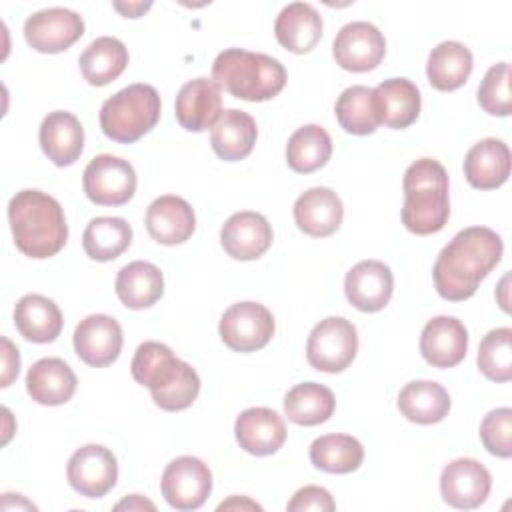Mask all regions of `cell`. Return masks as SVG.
Here are the masks:
<instances>
[{"instance_id": "cell-18", "label": "cell", "mask_w": 512, "mask_h": 512, "mask_svg": "<svg viewBox=\"0 0 512 512\" xmlns=\"http://www.w3.org/2000/svg\"><path fill=\"white\" fill-rule=\"evenodd\" d=\"M270 222L252 210L232 214L220 230V242L224 252L234 260H256L272 244Z\"/></svg>"}, {"instance_id": "cell-15", "label": "cell", "mask_w": 512, "mask_h": 512, "mask_svg": "<svg viewBox=\"0 0 512 512\" xmlns=\"http://www.w3.org/2000/svg\"><path fill=\"white\" fill-rule=\"evenodd\" d=\"M122 326L108 314H90L74 330L76 356L94 368L116 362L122 350Z\"/></svg>"}, {"instance_id": "cell-33", "label": "cell", "mask_w": 512, "mask_h": 512, "mask_svg": "<svg viewBox=\"0 0 512 512\" xmlns=\"http://www.w3.org/2000/svg\"><path fill=\"white\" fill-rule=\"evenodd\" d=\"M78 64L88 84L106 86L128 66V50L118 38L100 36L84 48Z\"/></svg>"}, {"instance_id": "cell-11", "label": "cell", "mask_w": 512, "mask_h": 512, "mask_svg": "<svg viewBox=\"0 0 512 512\" xmlns=\"http://www.w3.org/2000/svg\"><path fill=\"white\" fill-rule=\"evenodd\" d=\"M84 34V20L70 8H44L24 22V38L28 46L42 54H58L68 50Z\"/></svg>"}, {"instance_id": "cell-5", "label": "cell", "mask_w": 512, "mask_h": 512, "mask_svg": "<svg viewBox=\"0 0 512 512\" xmlns=\"http://www.w3.org/2000/svg\"><path fill=\"white\" fill-rule=\"evenodd\" d=\"M214 82L234 98L264 102L280 94L286 84V68L280 60L244 48H226L212 64Z\"/></svg>"}, {"instance_id": "cell-41", "label": "cell", "mask_w": 512, "mask_h": 512, "mask_svg": "<svg viewBox=\"0 0 512 512\" xmlns=\"http://www.w3.org/2000/svg\"><path fill=\"white\" fill-rule=\"evenodd\" d=\"M480 440L492 456H512V410L508 406L496 408L484 416L480 422Z\"/></svg>"}, {"instance_id": "cell-31", "label": "cell", "mask_w": 512, "mask_h": 512, "mask_svg": "<svg viewBox=\"0 0 512 512\" xmlns=\"http://www.w3.org/2000/svg\"><path fill=\"white\" fill-rule=\"evenodd\" d=\"M398 410L414 424H436L450 412V394L434 380H412L398 394Z\"/></svg>"}, {"instance_id": "cell-29", "label": "cell", "mask_w": 512, "mask_h": 512, "mask_svg": "<svg viewBox=\"0 0 512 512\" xmlns=\"http://www.w3.org/2000/svg\"><path fill=\"white\" fill-rule=\"evenodd\" d=\"M62 322V312L56 302L42 294H26L16 302L14 324L28 342H54L62 332Z\"/></svg>"}, {"instance_id": "cell-17", "label": "cell", "mask_w": 512, "mask_h": 512, "mask_svg": "<svg viewBox=\"0 0 512 512\" xmlns=\"http://www.w3.org/2000/svg\"><path fill=\"white\" fill-rule=\"evenodd\" d=\"M178 124L188 132H204L216 124L222 114L220 86L210 78L188 80L174 104Z\"/></svg>"}, {"instance_id": "cell-40", "label": "cell", "mask_w": 512, "mask_h": 512, "mask_svg": "<svg viewBox=\"0 0 512 512\" xmlns=\"http://www.w3.org/2000/svg\"><path fill=\"white\" fill-rule=\"evenodd\" d=\"M478 104L492 116H508L512 112L508 62H498L488 68L478 86Z\"/></svg>"}, {"instance_id": "cell-26", "label": "cell", "mask_w": 512, "mask_h": 512, "mask_svg": "<svg viewBox=\"0 0 512 512\" xmlns=\"http://www.w3.org/2000/svg\"><path fill=\"white\" fill-rule=\"evenodd\" d=\"M76 374L62 358H40L26 374L30 398L42 406L66 404L76 392Z\"/></svg>"}, {"instance_id": "cell-25", "label": "cell", "mask_w": 512, "mask_h": 512, "mask_svg": "<svg viewBox=\"0 0 512 512\" xmlns=\"http://www.w3.org/2000/svg\"><path fill=\"white\" fill-rule=\"evenodd\" d=\"M274 34L282 48L294 54L310 52L322 38V16L308 2L284 6L274 22Z\"/></svg>"}, {"instance_id": "cell-23", "label": "cell", "mask_w": 512, "mask_h": 512, "mask_svg": "<svg viewBox=\"0 0 512 512\" xmlns=\"http://www.w3.org/2000/svg\"><path fill=\"white\" fill-rule=\"evenodd\" d=\"M38 140L42 152L56 166L74 164L84 150V128L72 112L56 110L44 116Z\"/></svg>"}, {"instance_id": "cell-2", "label": "cell", "mask_w": 512, "mask_h": 512, "mask_svg": "<svg viewBox=\"0 0 512 512\" xmlns=\"http://www.w3.org/2000/svg\"><path fill=\"white\" fill-rule=\"evenodd\" d=\"M8 222L16 248L36 260L58 254L68 240L60 202L40 190L16 192L8 202Z\"/></svg>"}, {"instance_id": "cell-6", "label": "cell", "mask_w": 512, "mask_h": 512, "mask_svg": "<svg viewBox=\"0 0 512 512\" xmlns=\"http://www.w3.org/2000/svg\"><path fill=\"white\" fill-rule=\"evenodd\" d=\"M160 94L154 86L136 82L104 100L100 108L102 132L120 144H132L160 120Z\"/></svg>"}, {"instance_id": "cell-38", "label": "cell", "mask_w": 512, "mask_h": 512, "mask_svg": "<svg viewBox=\"0 0 512 512\" xmlns=\"http://www.w3.org/2000/svg\"><path fill=\"white\" fill-rule=\"evenodd\" d=\"M364 460L362 444L350 434H324L310 444V462L328 474H348Z\"/></svg>"}, {"instance_id": "cell-8", "label": "cell", "mask_w": 512, "mask_h": 512, "mask_svg": "<svg viewBox=\"0 0 512 512\" xmlns=\"http://www.w3.org/2000/svg\"><path fill=\"white\" fill-rule=\"evenodd\" d=\"M84 194L98 206H122L136 192L134 166L112 154L94 156L82 174Z\"/></svg>"}, {"instance_id": "cell-37", "label": "cell", "mask_w": 512, "mask_h": 512, "mask_svg": "<svg viewBox=\"0 0 512 512\" xmlns=\"http://www.w3.org/2000/svg\"><path fill=\"white\" fill-rule=\"evenodd\" d=\"M334 114L340 128L346 130L348 134H356V136L372 134L380 124L374 88H368L362 84L346 88L336 100Z\"/></svg>"}, {"instance_id": "cell-21", "label": "cell", "mask_w": 512, "mask_h": 512, "mask_svg": "<svg viewBox=\"0 0 512 512\" xmlns=\"http://www.w3.org/2000/svg\"><path fill=\"white\" fill-rule=\"evenodd\" d=\"M342 218V200L326 186L308 188L294 202V222L308 236L324 238L334 234L340 228Z\"/></svg>"}, {"instance_id": "cell-22", "label": "cell", "mask_w": 512, "mask_h": 512, "mask_svg": "<svg viewBox=\"0 0 512 512\" xmlns=\"http://www.w3.org/2000/svg\"><path fill=\"white\" fill-rule=\"evenodd\" d=\"M148 234L164 246L186 242L196 230V216L192 206L174 194L156 198L146 210Z\"/></svg>"}, {"instance_id": "cell-4", "label": "cell", "mask_w": 512, "mask_h": 512, "mask_svg": "<svg viewBox=\"0 0 512 512\" xmlns=\"http://www.w3.org/2000/svg\"><path fill=\"white\" fill-rule=\"evenodd\" d=\"M402 224L418 236L440 232L450 216L448 172L434 158L412 162L402 178Z\"/></svg>"}, {"instance_id": "cell-45", "label": "cell", "mask_w": 512, "mask_h": 512, "mask_svg": "<svg viewBox=\"0 0 512 512\" xmlns=\"http://www.w3.org/2000/svg\"><path fill=\"white\" fill-rule=\"evenodd\" d=\"M152 4L150 2H128V4H122V2H114V8L118 12H122L126 18H138L142 16Z\"/></svg>"}, {"instance_id": "cell-47", "label": "cell", "mask_w": 512, "mask_h": 512, "mask_svg": "<svg viewBox=\"0 0 512 512\" xmlns=\"http://www.w3.org/2000/svg\"><path fill=\"white\" fill-rule=\"evenodd\" d=\"M506 284H508V274L502 278V282H500V290H502V296H500V306H502V310L504 312H508L510 308H508V302L504 300V292H506Z\"/></svg>"}, {"instance_id": "cell-35", "label": "cell", "mask_w": 512, "mask_h": 512, "mask_svg": "<svg viewBox=\"0 0 512 512\" xmlns=\"http://www.w3.org/2000/svg\"><path fill=\"white\" fill-rule=\"evenodd\" d=\"M132 242V226L118 216H98L88 222L82 234V248L88 258L108 262L118 258Z\"/></svg>"}, {"instance_id": "cell-28", "label": "cell", "mask_w": 512, "mask_h": 512, "mask_svg": "<svg viewBox=\"0 0 512 512\" xmlns=\"http://www.w3.org/2000/svg\"><path fill=\"white\" fill-rule=\"evenodd\" d=\"M256 136L258 128L254 118L244 110L228 108L222 110L220 118L212 126L210 144L218 158L226 162H236L252 152Z\"/></svg>"}, {"instance_id": "cell-34", "label": "cell", "mask_w": 512, "mask_h": 512, "mask_svg": "<svg viewBox=\"0 0 512 512\" xmlns=\"http://www.w3.org/2000/svg\"><path fill=\"white\" fill-rule=\"evenodd\" d=\"M336 398L332 390L318 382H302L284 396V414L298 426H318L334 414Z\"/></svg>"}, {"instance_id": "cell-19", "label": "cell", "mask_w": 512, "mask_h": 512, "mask_svg": "<svg viewBox=\"0 0 512 512\" xmlns=\"http://www.w3.org/2000/svg\"><path fill=\"white\" fill-rule=\"evenodd\" d=\"M468 352V330L454 316H434L420 336V354L434 368H452Z\"/></svg>"}, {"instance_id": "cell-27", "label": "cell", "mask_w": 512, "mask_h": 512, "mask_svg": "<svg viewBox=\"0 0 512 512\" xmlns=\"http://www.w3.org/2000/svg\"><path fill=\"white\" fill-rule=\"evenodd\" d=\"M380 124L402 130L416 122L420 114V90L408 78H388L374 88Z\"/></svg>"}, {"instance_id": "cell-7", "label": "cell", "mask_w": 512, "mask_h": 512, "mask_svg": "<svg viewBox=\"0 0 512 512\" xmlns=\"http://www.w3.org/2000/svg\"><path fill=\"white\" fill-rule=\"evenodd\" d=\"M358 352L356 326L342 316L320 320L306 342L308 364L318 372L336 374L346 370Z\"/></svg>"}, {"instance_id": "cell-20", "label": "cell", "mask_w": 512, "mask_h": 512, "mask_svg": "<svg viewBox=\"0 0 512 512\" xmlns=\"http://www.w3.org/2000/svg\"><path fill=\"white\" fill-rule=\"evenodd\" d=\"M234 436L244 452L252 456H270L282 448L286 440V424L278 412L254 406L238 414Z\"/></svg>"}, {"instance_id": "cell-13", "label": "cell", "mask_w": 512, "mask_h": 512, "mask_svg": "<svg viewBox=\"0 0 512 512\" xmlns=\"http://www.w3.org/2000/svg\"><path fill=\"white\" fill-rule=\"evenodd\" d=\"M386 54L384 34L370 22L356 20L340 28L332 42V56L342 70H374Z\"/></svg>"}, {"instance_id": "cell-32", "label": "cell", "mask_w": 512, "mask_h": 512, "mask_svg": "<svg viewBox=\"0 0 512 512\" xmlns=\"http://www.w3.org/2000/svg\"><path fill=\"white\" fill-rule=\"evenodd\" d=\"M472 66L474 58L468 46L456 40H444L428 54L426 76L432 88L452 92L468 80Z\"/></svg>"}, {"instance_id": "cell-14", "label": "cell", "mask_w": 512, "mask_h": 512, "mask_svg": "<svg viewBox=\"0 0 512 512\" xmlns=\"http://www.w3.org/2000/svg\"><path fill=\"white\" fill-rule=\"evenodd\" d=\"M492 488L488 468L474 458H456L440 474V492L448 506L472 510L486 502Z\"/></svg>"}, {"instance_id": "cell-44", "label": "cell", "mask_w": 512, "mask_h": 512, "mask_svg": "<svg viewBox=\"0 0 512 512\" xmlns=\"http://www.w3.org/2000/svg\"><path fill=\"white\" fill-rule=\"evenodd\" d=\"M114 508L116 510H124V508L126 510H156V506L150 500H146V498H142L138 494H132V496L120 500Z\"/></svg>"}, {"instance_id": "cell-9", "label": "cell", "mask_w": 512, "mask_h": 512, "mask_svg": "<svg viewBox=\"0 0 512 512\" xmlns=\"http://www.w3.org/2000/svg\"><path fill=\"white\" fill-rule=\"evenodd\" d=\"M218 332L230 350L254 352L272 340L274 316L260 302H236L224 310Z\"/></svg>"}, {"instance_id": "cell-39", "label": "cell", "mask_w": 512, "mask_h": 512, "mask_svg": "<svg viewBox=\"0 0 512 512\" xmlns=\"http://www.w3.org/2000/svg\"><path fill=\"white\" fill-rule=\"evenodd\" d=\"M478 370L492 382L512 378V330L508 326L490 330L478 346Z\"/></svg>"}, {"instance_id": "cell-36", "label": "cell", "mask_w": 512, "mask_h": 512, "mask_svg": "<svg viewBox=\"0 0 512 512\" xmlns=\"http://www.w3.org/2000/svg\"><path fill=\"white\" fill-rule=\"evenodd\" d=\"M332 154L330 134L320 124L300 126L286 144V162L298 174H310L322 168Z\"/></svg>"}, {"instance_id": "cell-3", "label": "cell", "mask_w": 512, "mask_h": 512, "mask_svg": "<svg viewBox=\"0 0 512 512\" xmlns=\"http://www.w3.org/2000/svg\"><path fill=\"white\" fill-rule=\"evenodd\" d=\"M130 372L138 384L150 390L154 404L166 412L184 410L198 398V372L162 342H142L134 352Z\"/></svg>"}, {"instance_id": "cell-43", "label": "cell", "mask_w": 512, "mask_h": 512, "mask_svg": "<svg viewBox=\"0 0 512 512\" xmlns=\"http://www.w3.org/2000/svg\"><path fill=\"white\" fill-rule=\"evenodd\" d=\"M0 342H2V382H0V386L6 388L12 384V380L20 372V354H18V348L6 336H2Z\"/></svg>"}, {"instance_id": "cell-30", "label": "cell", "mask_w": 512, "mask_h": 512, "mask_svg": "<svg viewBox=\"0 0 512 512\" xmlns=\"http://www.w3.org/2000/svg\"><path fill=\"white\" fill-rule=\"evenodd\" d=\"M116 296L132 310L154 306L164 294V276L160 268L146 260H134L120 268L116 276Z\"/></svg>"}, {"instance_id": "cell-24", "label": "cell", "mask_w": 512, "mask_h": 512, "mask_svg": "<svg viewBox=\"0 0 512 512\" xmlns=\"http://www.w3.org/2000/svg\"><path fill=\"white\" fill-rule=\"evenodd\" d=\"M464 176L472 188L494 190L510 176V148L498 138L476 142L464 156Z\"/></svg>"}, {"instance_id": "cell-16", "label": "cell", "mask_w": 512, "mask_h": 512, "mask_svg": "<svg viewBox=\"0 0 512 512\" xmlns=\"http://www.w3.org/2000/svg\"><path fill=\"white\" fill-rule=\"evenodd\" d=\"M392 290V270L380 260H362L354 264L344 278L346 298L360 312L382 310L390 302Z\"/></svg>"}, {"instance_id": "cell-10", "label": "cell", "mask_w": 512, "mask_h": 512, "mask_svg": "<svg viewBox=\"0 0 512 512\" xmlns=\"http://www.w3.org/2000/svg\"><path fill=\"white\" fill-rule=\"evenodd\" d=\"M160 488L172 508L196 510L212 492V472L196 456H178L164 468Z\"/></svg>"}, {"instance_id": "cell-42", "label": "cell", "mask_w": 512, "mask_h": 512, "mask_svg": "<svg viewBox=\"0 0 512 512\" xmlns=\"http://www.w3.org/2000/svg\"><path fill=\"white\" fill-rule=\"evenodd\" d=\"M336 508L330 492L322 486H304L294 492L290 502L286 504L288 512H306V510H316V512H332Z\"/></svg>"}, {"instance_id": "cell-1", "label": "cell", "mask_w": 512, "mask_h": 512, "mask_svg": "<svg viewBox=\"0 0 512 512\" xmlns=\"http://www.w3.org/2000/svg\"><path fill=\"white\" fill-rule=\"evenodd\" d=\"M502 238L486 226L460 230L438 254L432 276L436 292L450 302L476 294L480 282L502 260Z\"/></svg>"}, {"instance_id": "cell-12", "label": "cell", "mask_w": 512, "mask_h": 512, "mask_svg": "<svg viewBox=\"0 0 512 512\" xmlns=\"http://www.w3.org/2000/svg\"><path fill=\"white\" fill-rule=\"evenodd\" d=\"M68 484L86 498H102L118 480V462L112 450L102 444L78 448L66 466Z\"/></svg>"}, {"instance_id": "cell-46", "label": "cell", "mask_w": 512, "mask_h": 512, "mask_svg": "<svg viewBox=\"0 0 512 512\" xmlns=\"http://www.w3.org/2000/svg\"><path fill=\"white\" fill-rule=\"evenodd\" d=\"M232 508H246V510H262L260 504L248 500V498H238V496H232L230 500L218 504V510H232Z\"/></svg>"}]
</instances>
